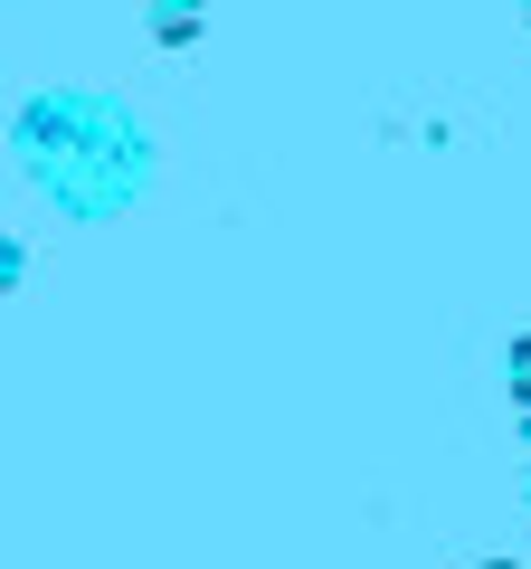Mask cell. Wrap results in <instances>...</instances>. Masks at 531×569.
I'll use <instances>...</instances> for the list:
<instances>
[{
	"mask_svg": "<svg viewBox=\"0 0 531 569\" xmlns=\"http://www.w3.org/2000/svg\"><path fill=\"white\" fill-rule=\"evenodd\" d=\"M512 408H522V427H531V332L512 342Z\"/></svg>",
	"mask_w": 531,
	"mask_h": 569,
	"instance_id": "1",
	"label": "cell"
}]
</instances>
